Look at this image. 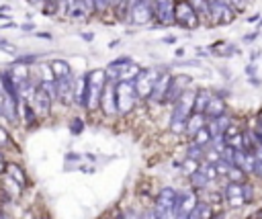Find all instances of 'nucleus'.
<instances>
[{
  "label": "nucleus",
  "mask_w": 262,
  "mask_h": 219,
  "mask_svg": "<svg viewBox=\"0 0 262 219\" xmlns=\"http://www.w3.org/2000/svg\"><path fill=\"white\" fill-rule=\"evenodd\" d=\"M33 29H35V27H33L31 23H27V25H23V31H33Z\"/></svg>",
  "instance_id": "obj_50"
},
{
  "label": "nucleus",
  "mask_w": 262,
  "mask_h": 219,
  "mask_svg": "<svg viewBox=\"0 0 262 219\" xmlns=\"http://www.w3.org/2000/svg\"><path fill=\"white\" fill-rule=\"evenodd\" d=\"M193 5V9L197 11L199 17H207L209 19V0H189Z\"/></svg>",
  "instance_id": "obj_26"
},
{
  "label": "nucleus",
  "mask_w": 262,
  "mask_h": 219,
  "mask_svg": "<svg viewBox=\"0 0 262 219\" xmlns=\"http://www.w3.org/2000/svg\"><path fill=\"white\" fill-rule=\"evenodd\" d=\"M186 158L197 160V162H203V158H205V150H203V145H199V143L191 141V143H189V148H186Z\"/></svg>",
  "instance_id": "obj_24"
},
{
  "label": "nucleus",
  "mask_w": 262,
  "mask_h": 219,
  "mask_svg": "<svg viewBox=\"0 0 262 219\" xmlns=\"http://www.w3.org/2000/svg\"><path fill=\"white\" fill-rule=\"evenodd\" d=\"M195 96H197V90L193 88H186L180 98L172 104V117H170V131L180 135V133H186V121L189 117L193 115V106H195Z\"/></svg>",
  "instance_id": "obj_1"
},
{
  "label": "nucleus",
  "mask_w": 262,
  "mask_h": 219,
  "mask_svg": "<svg viewBox=\"0 0 262 219\" xmlns=\"http://www.w3.org/2000/svg\"><path fill=\"white\" fill-rule=\"evenodd\" d=\"M62 7H64V11H66V15H70L72 11L80 9L82 5H80V0H62Z\"/></svg>",
  "instance_id": "obj_32"
},
{
  "label": "nucleus",
  "mask_w": 262,
  "mask_h": 219,
  "mask_svg": "<svg viewBox=\"0 0 262 219\" xmlns=\"http://www.w3.org/2000/svg\"><path fill=\"white\" fill-rule=\"evenodd\" d=\"M162 74H164L162 70H154V68H141L139 70V74L133 80V86H135V92H137L139 100H149L152 90H154L156 82H158V78Z\"/></svg>",
  "instance_id": "obj_4"
},
{
  "label": "nucleus",
  "mask_w": 262,
  "mask_h": 219,
  "mask_svg": "<svg viewBox=\"0 0 262 219\" xmlns=\"http://www.w3.org/2000/svg\"><path fill=\"white\" fill-rule=\"evenodd\" d=\"M258 19H260V15H254V17L248 19V23H258Z\"/></svg>",
  "instance_id": "obj_49"
},
{
  "label": "nucleus",
  "mask_w": 262,
  "mask_h": 219,
  "mask_svg": "<svg viewBox=\"0 0 262 219\" xmlns=\"http://www.w3.org/2000/svg\"><path fill=\"white\" fill-rule=\"evenodd\" d=\"M82 131H84V121H82L80 117H76V119L70 123V133H72V135H80Z\"/></svg>",
  "instance_id": "obj_31"
},
{
  "label": "nucleus",
  "mask_w": 262,
  "mask_h": 219,
  "mask_svg": "<svg viewBox=\"0 0 262 219\" xmlns=\"http://www.w3.org/2000/svg\"><path fill=\"white\" fill-rule=\"evenodd\" d=\"M226 111H228L226 100H223L221 96L213 94V96H211V100H209V104H207V111H205V119H207V123H209V121H215V119H219V117H223V115H226Z\"/></svg>",
  "instance_id": "obj_12"
},
{
  "label": "nucleus",
  "mask_w": 262,
  "mask_h": 219,
  "mask_svg": "<svg viewBox=\"0 0 262 219\" xmlns=\"http://www.w3.org/2000/svg\"><path fill=\"white\" fill-rule=\"evenodd\" d=\"M258 37V33H250V35H244V43H252L254 39Z\"/></svg>",
  "instance_id": "obj_42"
},
{
  "label": "nucleus",
  "mask_w": 262,
  "mask_h": 219,
  "mask_svg": "<svg viewBox=\"0 0 262 219\" xmlns=\"http://www.w3.org/2000/svg\"><path fill=\"white\" fill-rule=\"evenodd\" d=\"M154 5V19L160 25L174 23V3L172 0H152Z\"/></svg>",
  "instance_id": "obj_9"
},
{
  "label": "nucleus",
  "mask_w": 262,
  "mask_h": 219,
  "mask_svg": "<svg viewBox=\"0 0 262 219\" xmlns=\"http://www.w3.org/2000/svg\"><path fill=\"white\" fill-rule=\"evenodd\" d=\"M260 219H262V211H260Z\"/></svg>",
  "instance_id": "obj_53"
},
{
  "label": "nucleus",
  "mask_w": 262,
  "mask_h": 219,
  "mask_svg": "<svg viewBox=\"0 0 262 219\" xmlns=\"http://www.w3.org/2000/svg\"><path fill=\"white\" fill-rule=\"evenodd\" d=\"M49 68H51V74H54V78H56V80H62V78L72 76L70 64H68L66 60H54V62L49 64Z\"/></svg>",
  "instance_id": "obj_20"
},
{
  "label": "nucleus",
  "mask_w": 262,
  "mask_h": 219,
  "mask_svg": "<svg viewBox=\"0 0 262 219\" xmlns=\"http://www.w3.org/2000/svg\"><path fill=\"white\" fill-rule=\"evenodd\" d=\"M199 170H201L209 180H211V182L219 176V174H217V168H215V164H211V162H201V164H199Z\"/></svg>",
  "instance_id": "obj_25"
},
{
  "label": "nucleus",
  "mask_w": 262,
  "mask_h": 219,
  "mask_svg": "<svg viewBox=\"0 0 262 219\" xmlns=\"http://www.w3.org/2000/svg\"><path fill=\"white\" fill-rule=\"evenodd\" d=\"M217 3H221V5H226V7H232V9L236 11V3H234V0H217Z\"/></svg>",
  "instance_id": "obj_44"
},
{
  "label": "nucleus",
  "mask_w": 262,
  "mask_h": 219,
  "mask_svg": "<svg viewBox=\"0 0 262 219\" xmlns=\"http://www.w3.org/2000/svg\"><path fill=\"white\" fill-rule=\"evenodd\" d=\"M242 193H244V201H246V203L254 201V187H252L250 182H244V185H242Z\"/></svg>",
  "instance_id": "obj_33"
},
{
  "label": "nucleus",
  "mask_w": 262,
  "mask_h": 219,
  "mask_svg": "<svg viewBox=\"0 0 262 219\" xmlns=\"http://www.w3.org/2000/svg\"><path fill=\"white\" fill-rule=\"evenodd\" d=\"M125 219H139V217H137V215L131 211V213H125Z\"/></svg>",
  "instance_id": "obj_48"
},
{
  "label": "nucleus",
  "mask_w": 262,
  "mask_h": 219,
  "mask_svg": "<svg viewBox=\"0 0 262 219\" xmlns=\"http://www.w3.org/2000/svg\"><path fill=\"white\" fill-rule=\"evenodd\" d=\"M21 117H23V121H25L27 127L37 125V121H39V115H37V111L33 108V104L29 100H23L21 102Z\"/></svg>",
  "instance_id": "obj_19"
},
{
  "label": "nucleus",
  "mask_w": 262,
  "mask_h": 219,
  "mask_svg": "<svg viewBox=\"0 0 262 219\" xmlns=\"http://www.w3.org/2000/svg\"><path fill=\"white\" fill-rule=\"evenodd\" d=\"M186 84H191V76H184V74L182 76H172L166 98H164V104H174L180 98V94L186 90Z\"/></svg>",
  "instance_id": "obj_10"
},
{
  "label": "nucleus",
  "mask_w": 262,
  "mask_h": 219,
  "mask_svg": "<svg viewBox=\"0 0 262 219\" xmlns=\"http://www.w3.org/2000/svg\"><path fill=\"white\" fill-rule=\"evenodd\" d=\"M139 219H158V215H156V211L154 209H147V211H143L141 213V217Z\"/></svg>",
  "instance_id": "obj_37"
},
{
  "label": "nucleus",
  "mask_w": 262,
  "mask_h": 219,
  "mask_svg": "<svg viewBox=\"0 0 262 219\" xmlns=\"http://www.w3.org/2000/svg\"><path fill=\"white\" fill-rule=\"evenodd\" d=\"M189 180H191V185H193V189H197V191H201V189H207L209 185H211V180H209L201 170H197L193 176H189Z\"/></svg>",
  "instance_id": "obj_23"
},
{
  "label": "nucleus",
  "mask_w": 262,
  "mask_h": 219,
  "mask_svg": "<svg viewBox=\"0 0 262 219\" xmlns=\"http://www.w3.org/2000/svg\"><path fill=\"white\" fill-rule=\"evenodd\" d=\"M230 127H232V119H230L228 115H223V117H219V119H215V121H209V123H207V129H209V133H211V139L223 135Z\"/></svg>",
  "instance_id": "obj_17"
},
{
  "label": "nucleus",
  "mask_w": 262,
  "mask_h": 219,
  "mask_svg": "<svg viewBox=\"0 0 262 219\" xmlns=\"http://www.w3.org/2000/svg\"><path fill=\"white\" fill-rule=\"evenodd\" d=\"M35 37H39V39H47V41H51V33H47V31H39Z\"/></svg>",
  "instance_id": "obj_41"
},
{
  "label": "nucleus",
  "mask_w": 262,
  "mask_h": 219,
  "mask_svg": "<svg viewBox=\"0 0 262 219\" xmlns=\"http://www.w3.org/2000/svg\"><path fill=\"white\" fill-rule=\"evenodd\" d=\"M84 76H86V106L84 108L94 111L100 104L102 90L107 86V74H104V70H90V72H84Z\"/></svg>",
  "instance_id": "obj_2"
},
{
  "label": "nucleus",
  "mask_w": 262,
  "mask_h": 219,
  "mask_svg": "<svg viewBox=\"0 0 262 219\" xmlns=\"http://www.w3.org/2000/svg\"><path fill=\"white\" fill-rule=\"evenodd\" d=\"M199 19L201 17L197 15V11L193 9V5L189 3V0H176L174 3V23L178 27L193 31V29L199 27V23H201Z\"/></svg>",
  "instance_id": "obj_5"
},
{
  "label": "nucleus",
  "mask_w": 262,
  "mask_h": 219,
  "mask_svg": "<svg viewBox=\"0 0 262 219\" xmlns=\"http://www.w3.org/2000/svg\"><path fill=\"white\" fill-rule=\"evenodd\" d=\"M58 82V100L64 102V104H70L74 100V84L76 80L72 76L68 78H62V80H56Z\"/></svg>",
  "instance_id": "obj_14"
},
{
  "label": "nucleus",
  "mask_w": 262,
  "mask_h": 219,
  "mask_svg": "<svg viewBox=\"0 0 262 219\" xmlns=\"http://www.w3.org/2000/svg\"><path fill=\"white\" fill-rule=\"evenodd\" d=\"M100 108H102V113L107 117L117 115V96H115V84L113 82H107V86H104V90H102Z\"/></svg>",
  "instance_id": "obj_11"
},
{
  "label": "nucleus",
  "mask_w": 262,
  "mask_h": 219,
  "mask_svg": "<svg viewBox=\"0 0 262 219\" xmlns=\"http://www.w3.org/2000/svg\"><path fill=\"white\" fill-rule=\"evenodd\" d=\"M129 21L133 25H147L154 21V5L152 0H137L129 7Z\"/></svg>",
  "instance_id": "obj_6"
},
{
  "label": "nucleus",
  "mask_w": 262,
  "mask_h": 219,
  "mask_svg": "<svg viewBox=\"0 0 262 219\" xmlns=\"http://www.w3.org/2000/svg\"><path fill=\"white\" fill-rule=\"evenodd\" d=\"M213 217V209H211V205H207V203H197V207L191 211V215H189V219H211Z\"/></svg>",
  "instance_id": "obj_22"
},
{
  "label": "nucleus",
  "mask_w": 262,
  "mask_h": 219,
  "mask_svg": "<svg viewBox=\"0 0 262 219\" xmlns=\"http://www.w3.org/2000/svg\"><path fill=\"white\" fill-rule=\"evenodd\" d=\"M115 96H117V115H127L133 111L137 98L133 80H121L115 82Z\"/></svg>",
  "instance_id": "obj_3"
},
{
  "label": "nucleus",
  "mask_w": 262,
  "mask_h": 219,
  "mask_svg": "<svg viewBox=\"0 0 262 219\" xmlns=\"http://www.w3.org/2000/svg\"><path fill=\"white\" fill-rule=\"evenodd\" d=\"M109 7V0H94V13H104Z\"/></svg>",
  "instance_id": "obj_34"
},
{
  "label": "nucleus",
  "mask_w": 262,
  "mask_h": 219,
  "mask_svg": "<svg viewBox=\"0 0 262 219\" xmlns=\"http://www.w3.org/2000/svg\"><path fill=\"white\" fill-rule=\"evenodd\" d=\"M5 176H7L11 182H15L19 189H25V187L29 185V180H27V174H25V170L19 166V164H13V162H9V164H7V170H5Z\"/></svg>",
  "instance_id": "obj_15"
},
{
  "label": "nucleus",
  "mask_w": 262,
  "mask_h": 219,
  "mask_svg": "<svg viewBox=\"0 0 262 219\" xmlns=\"http://www.w3.org/2000/svg\"><path fill=\"white\" fill-rule=\"evenodd\" d=\"M109 5L113 9H125V0H109Z\"/></svg>",
  "instance_id": "obj_39"
},
{
  "label": "nucleus",
  "mask_w": 262,
  "mask_h": 219,
  "mask_svg": "<svg viewBox=\"0 0 262 219\" xmlns=\"http://www.w3.org/2000/svg\"><path fill=\"white\" fill-rule=\"evenodd\" d=\"M246 74H248V76L252 78V76L256 74V66H254V64H250V66H246Z\"/></svg>",
  "instance_id": "obj_43"
},
{
  "label": "nucleus",
  "mask_w": 262,
  "mask_h": 219,
  "mask_svg": "<svg viewBox=\"0 0 262 219\" xmlns=\"http://www.w3.org/2000/svg\"><path fill=\"white\" fill-rule=\"evenodd\" d=\"M228 178H230V182L244 185V182H246V172H244V170H240V168H236V166H232V168H230V172H228Z\"/></svg>",
  "instance_id": "obj_28"
},
{
  "label": "nucleus",
  "mask_w": 262,
  "mask_h": 219,
  "mask_svg": "<svg viewBox=\"0 0 262 219\" xmlns=\"http://www.w3.org/2000/svg\"><path fill=\"white\" fill-rule=\"evenodd\" d=\"M78 158H80L78 154H68V156H66V160H78Z\"/></svg>",
  "instance_id": "obj_51"
},
{
  "label": "nucleus",
  "mask_w": 262,
  "mask_h": 219,
  "mask_svg": "<svg viewBox=\"0 0 262 219\" xmlns=\"http://www.w3.org/2000/svg\"><path fill=\"white\" fill-rule=\"evenodd\" d=\"M223 197H226V203L230 207H242L246 201H244V193H242V185H236V182H230L223 191Z\"/></svg>",
  "instance_id": "obj_16"
},
{
  "label": "nucleus",
  "mask_w": 262,
  "mask_h": 219,
  "mask_svg": "<svg viewBox=\"0 0 262 219\" xmlns=\"http://www.w3.org/2000/svg\"><path fill=\"white\" fill-rule=\"evenodd\" d=\"M193 141H195V143H199V145H207V143H211V133H209L207 125H205L203 129H199V131L193 135Z\"/></svg>",
  "instance_id": "obj_27"
},
{
  "label": "nucleus",
  "mask_w": 262,
  "mask_h": 219,
  "mask_svg": "<svg viewBox=\"0 0 262 219\" xmlns=\"http://www.w3.org/2000/svg\"><path fill=\"white\" fill-rule=\"evenodd\" d=\"M213 92L209 88H199L197 90V96H195V106H193V113H199V115H205L207 111V104L211 100Z\"/></svg>",
  "instance_id": "obj_18"
},
{
  "label": "nucleus",
  "mask_w": 262,
  "mask_h": 219,
  "mask_svg": "<svg viewBox=\"0 0 262 219\" xmlns=\"http://www.w3.org/2000/svg\"><path fill=\"white\" fill-rule=\"evenodd\" d=\"M199 164L201 162H197V160H191V158H186L184 160V164H182V166H180V170L186 174V176H193L197 170H199Z\"/></svg>",
  "instance_id": "obj_30"
},
{
  "label": "nucleus",
  "mask_w": 262,
  "mask_h": 219,
  "mask_svg": "<svg viewBox=\"0 0 262 219\" xmlns=\"http://www.w3.org/2000/svg\"><path fill=\"white\" fill-rule=\"evenodd\" d=\"M62 7V0H43V13L45 15H56Z\"/></svg>",
  "instance_id": "obj_29"
},
{
  "label": "nucleus",
  "mask_w": 262,
  "mask_h": 219,
  "mask_svg": "<svg viewBox=\"0 0 262 219\" xmlns=\"http://www.w3.org/2000/svg\"><path fill=\"white\" fill-rule=\"evenodd\" d=\"M170 74L168 72H164L160 78H158V82H156V86H154V90H152V96H149V100L154 102V104H164V98H166V92H168V86H170Z\"/></svg>",
  "instance_id": "obj_13"
},
{
  "label": "nucleus",
  "mask_w": 262,
  "mask_h": 219,
  "mask_svg": "<svg viewBox=\"0 0 262 219\" xmlns=\"http://www.w3.org/2000/svg\"><path fill=\"white\" fill-rule=\"evenodd\" d=\"M250 84H252V86H260V80H258L256 76H252V78H250Z\"/></svg>",
  "instance_id": "obj_46"
},
{
  "label": "nucleus",
  "mask_w": 262,
  "mask_h": 219,
  "mask_svg": "<svg viewBox=\"0 0 262 219\" xmlns=\"http://www.w3.org/2000/svg\"><path fill=\"white\" fill-rule=\"evenodd\" d=\"M207 125V119H205V115H199V113H193L191 117H189V121H186V135H195L199 129H203Z\"/></svg>",
  "instance_id": "obj_21"
},
{
  "label": "nucleus",
  "mask_w": 262,
  "mask_h": 219,
  "mask_svg": "<svg viewBox=\"0 0 262 219\" xmlns=\"http://www.w3.org/2000/svg\"><path fill=\"white\" fill-rule=\"evenodd\" d=\"M29 102L33 104V108L37 111L39 119H41V117H47V115H49V111H51V104H54V100H51V96L43 90V86H41V84H35L33 96L29 98Z\"/></svg>",
  "instance_id": "obj_8"
},
{
  "label": "nucleus",
  "mask_w": 262,
  "mask_h": 219,
  "mask_svg": "<svg viewBox=\"0 0 262 219\" xmlns=\"http://www.w3.org/2000/svg\"><path fill=\"white\" fill-rule=\"evenodd\" d=\"M209 19L215 25H230L236 19V11L232 7L217 3V0H209Z\"/></svg>",
  "instance_id": "obj_7"
},
{
  "label": "nucleus",
  "mask_w": 262,
  "mask_h": 219,
  "mask_svg": "<svg viewBox=\"0 0 262 219\" xmlns=\"http://www.w3.org/2000/svg\"><path fill=\"white\" fill-rule=\"evenodd\" d=\"M39 219H47V217H39Z\"/></svg>",
  "instance_id": "obj_54"
},
{
  "label": "nucleus",
  "mask_w": 262,
  "mask_h": 219,
  "mask_svg": "<svg viewBox=\"0 0 262 219\" xmlns=\"http://www.w3.org/2000/svg\"><path fill=\"white\" fill-rule=\"evenodd\" d=\"M129 64H133V62H131V58H127V56H125V58H119V60L111 62L109 66H113V68H123V66H129Z\"/></svg>",
  "instance_id": "obj_35"
},
{
  "label": "nucleus",
  "mask_w": 262,
  "mask_h": 219,
  "mask_svg": "<svg viewBox=\"0 0 262 219\" xmlns=\"http://www.w3.org/2000/svg\"><path fill=\"white\" fill-rule=\"evenodd\" d=\"M174 53H176V58H182V56H184V49H182V47H178Z\"/></svg>",
  "instance_id": "obj_47"
},
{
  "label": "nucleus",
  "mask_w": 262,
  "mask_h": 219,
  "mask_svg": "<svg viewBox=\"0 0 262 219\" xmlns=\"http://www.w3.org/2000/svg\"><path fill=\"white\" fill-rule=\"evenodd\" d=\"M82 39H84V41H92L94 35H92V33H82Z\"/></svg>",
  "instance_id": "obj_45"
},
{
  "label": "nucleus",
  "mask_w": 262,
  "mask_h": 219,
  "mask_svg": "<svg viewBox=\"0 0 262 219\" xmlns=\"http://www.w3.org/2000/svg\"><path fill=\"white\" fill-rule=\"evenodd\" d=\"M5 170H7V160H5L3 152H0V174H5Z\"/></svg>",
  "instance_id": "obj_40"
},
{
  "label": "nucleus",
  "mask_w": 262,
  "mask_h": 219,
  "mask_svg": "<svg viewBox=\"0 0 262 219\" xmlns=\"http://www.w3.org/2000/svg\"><path fill=\"white\" fill-rule=\"evenodd\" d=\"M11 141V137H9V133L3 129V127H0V145H7Z\"/></svg>",
  "instance_id": "obj_38"
},
{
  "label": "nucleus",
  "mask_w": 262,
  "mask_h": 219,
  "mask_svg": "<svg viewBox=\"0 0 262 219\" xmlns=\"http://www.w3.org/2000/svg\"><path fill=\"white\" fill-rule=\"evenodd\" d=\"M80 5L86 13H94V0H80Z\"/></svg>",
  "instance_id": "obj_36"
},
{
  "label": "nucleus",
  "mask_w": 262,
  "mask_h": 219,
  "mask_svg": "<svg viewBox=\"0 0 262 219\" xmlns=\"http://www.w3.org/2000/svg\"><path fill=\"white\" fill-rule=\"evenodd\" d=\"M176 41V37H164V43H174Z\"/></svg>",
  "instance_id": "obj_52"
}]
</instances>
